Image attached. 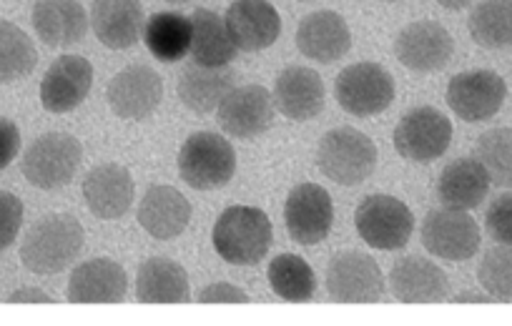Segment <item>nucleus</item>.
<instances>
[{
    "label": "nucleus",
    "mask_w": 512,
    "mask_h": 326,
    "mask_svg": "<svg viewBox=\"0 0 512 326\" xmlns=\"http://www.w3.org/2000/svg\"><path fill=\"white\" fill-rule=\"evenodd\" d=\"M83 249V226L71 214H48L28 229L21 261L33 274H61Z\"/></svg>",
    "instance_id": "f257e3e1"
},
{
    "label": "nucleus",
    "mask_w": 512,
    "mask_h": 326,
    "mask_svg": "<svg viewBox=\"0 0 512 326\" xmlns=\"http://www.w3.org/2000/svg\"><path fill=\"white\" fill-rule=\"evenodd\" d=\"M455 301H490V294L482 296V294H460Z\"/></svg>",
    "instance_id": "79ce46f5"
},
{
    "label": "nucleus",
    "mask_w": 512,
    "mask_h": 326,
    "mask_svg": "<svg viewBox=\"0 0 512 326\" xmlns=\"http://www.w3.org/2000/svg\"><path fill=\"white\" fill-rule=\"evenodd\" d=\"M487 191H490V174L477 158H457L445 166L437 181V199L447 209H477L485 201Z\"/></svg>",
    "instance_id": "a878e982"
},
{
    "label": "nucleus",
    "mask_w": 512,
    "mask_h": 326,
    "mask_svg": "<svg viewBox=\"0 0 512 326\" xmlns=\"http://www.w3.org/2000/svg\"><path fill=\"white\" fill-rule=\"evenodd\" d=\"M269 286L284 301H309L317 294V276L302 256L282 254L269 264Z\"/></svg>",
    "instance_id": "473e14b6"
},
{
    "label": "nucleus",
    "mask_w": 512,
    "mask_h": 326,
    "mask_svg": "<svg viewBox=\"0 0 512 326\" xmlns=\"http://www.w3.org/2000/svg\"><path fill=\"white\" fill-rule=\"evenodd\" d=\"M470 36L487 51L512 46V0H482L470 13Z\"/></svg>",
    "instance_id": "7c9ffc66"
},
{
    "label": "nucleus",
    "mask_w": 512,
    "mask_h": 326,
    "mask_svg": "<svg viewBox=\"0 0 512 326\" xmlns=\"http://www.w3.org/2000/svg\"><path fill=\"white\" fill-rule=\"evenodd\" d=\"M108 106L123 121H144L164 98V81L149 66H128L108 83Z\"/></svg>",
    "instance_id": "f8f14e48"
},
{
    "label": "nucleus",
    "mask_w": 512,
    "mask_h": 326,
    "mask_svg": "<svg viewBox=\"0 0 512 326\" xmlns=\"http://www.w3.org/2000/svg\"><path fill=\"white\" fill-rule=\"evenodd\" d=\"M384 3H392V0H384Z\"/></svg>",
    "instance_id": "c03bdc74"
},
{
    "label": "nucleus",
    "mask_w": 512,
    "mask_h": 326,
    "mask_svg": "<svg viewBox=\"0 0 512 326\" xmlns=\"http://www.w3.org/2000/svg\"><path fill=\"white\" fill-rule=\"evenodd\" d=\"M199 301H204V304H216V301H219V304H246L249 296H246L241 289H236V286L226 284V281H219V284L206 286V289L199 294Z\"/></svg>",
    "instance_id": "58836bf2"
},
{
    "label": "nucleus",
    "mask_w": 512,
    "mask_h": 326,
    "mask_svg": "<svg viewBox=\"0 0 512 326\" xmlns=\"http://www.w3.org/2000/svg\"><path fill=\"white\" fill-rule=\"evenodd\" d=\"M224 23L236 51L244 53L264 51L282 36V18L269 0H234Z\"/></svg>",
    "instance_id": "2eb2a0df"
},
{
    "label": "nucleus",
    "mask_w": 512,
    "mask_h": 326,
    "mask_svg": "<svg viewBox=\"0 0 512 326\" xmlns=\"http://www.w3.org/2000/svg\"><path fill=\"white\" fill-rule=\"evenodd\" d=\"M352 33L347 21L334 11L309 13L297 28V48L307 58L319 63H334L347 56Z\"/></svg>",
    "instance_id": "4be33fe9"
},
{
    "label": "nucleus",
    "mask_w": 512,
    "mask_h": 326,
    "mask_svg": "<svg viewBox=\"0 0 512 326\" xmlns=\"http://www.w3.org/2000/svg\"><path fill=\"white\" fill-rule=\"evenodd\" d=\"M452 123L432 106L415 108L395 128V148L405 161L432 163L450 148Z\"/></svg>",
    "instance_id": "6e6552de"
},
{
    "label": "nucleus",
    "mask_w": 512,
    "mask_h": 326,
    "mask_svg": "<svg viewBox=\"0 0 512 326\" xmlns=\"http://www.w3.org/2000/svg\"><path fill=\"white\" fill-rule=\"evenodd\" d=\"M128 291V276L111 259H93L76 266L68 279L66 296L73 304H116Z\"/></svg>",
    "instance_id": "aec40b11"
},
{
    "label": "nucleus",
    "mask_w": 512,
    "mask_h": 326,
    "mask_svg": "<svg viewBox=\"0 0 512 326\" xmlns=\"http://www.w3.org/2000/svg\"><path fill=\"white\" fill-rule=\"evenodd\" d=\"M477 161L485 166L490 181L497 186H512V128H492L477 141Z\"/></svg>",
    "instance_id": "72a5a7b5"
},
{
    "label": "nucleus",
    "mask_w": 512,
    "mask_h": 326,
    "mask_svg": "<svg viewBox=\"0 0 512 326\" xmlns=\"http://www.w3.org/2000/svg\"><path fill=\"white\" fill-rule=\"evenodd\" d=\"M327 291L342 304H372L384 294L382 269L372 256L342 251L329 261Z\"/></svg>",
    "instance_id": "9d476101"
},
{
    "label": "nucleus",
    "mask_w": 512,
    "mask_h": 326,
    "mask_svg": "<svg viewBox=\"0 0 512 326\" xmlns=\"http://www.w3.org/2000/svg\"><path fill=\"white\" fill-rule=\"evenodd\" d=\"M136 296L144 304H181L189 299V276L171 259H149L141 264Z\"/></svg>",
    "instance_id": "cd10ccee"
},
{
    "label": "nucleus",
    "mask_w": 512,
    "mask_h": 326,
    "mask_svg": "<svg viewBox=\"0 0 512 326\" xmlns=\"http://www.w3.org/2000/svg\"><path fill=\"white\" fill-rule=\"evenodd\" d=\"M317 166L334 184L357 186L377 169V146L357 128H334L319 141Z\"/></svg>",
    "instance_id": "7ed1b4c3"
},
{
    "label": "nucleus",
    "mask_w": 512,
    "mask_h": 326,
    "mask_svg": "<svg viewBox=\"0 0 512 326\" xmlns=\"http://www.w3.org/2000/svg\"><path fill=\"white\" fill-rule=\"evenodd\" d=\"M166 3H189V0H166Z\"/></svg>",
    "instance_id": "37998d69"
},
{
    "label": "nucleus",
    "mask_w": 512,
    "mask_h": 326,
    "mask_svg": "<svg viewBox=\"0 0 512 326\" xmlns=\"http://www.w3.org/2000/svg\"><path fill=\"white\" fill-rule=\"evenodd\" d=\"M236 171L234 146L211 131L191 133L179 151V174L191 189H221Z\"/></svg>",
    "instance_id": "39448f33"
},
{
    "label": "nucleus",
    "mask_w": 512,
    "mask_h": 326,
    "mask_svg": "<svg viewBox=\"0 0 512 326\" xmlns=\"http://www.w3.org/2000/svg\"><path fill=\"white\" fill-rule=\"evenodd\" d=\"M354 224H357V231L364 244L382 251L402 249L410 241L412 231H415L412 211L400 199L387 194L367 196L357 206Z\"/></svg>",
    "instance_id": "0eeeda50"
},
{
    "label": "nucleus",
    "mask_w": 512,
    "mask_h": 326,
    "mask_svg": "<svg viewBox=\"0 0 512 326\" xmlns=\"http://www.w3.org/2000/svg\"><path fill=\"white\" fill-rule=\"evenodd\" d=\"M21 151V131L13 121L0 118V171L8 169Z\"/></svg>",
    "instance_id": "4c0bfd02"
},
{
    "label": "nucleus",
    "mask_w": 512,
    "mask_h": 326,
    "mask_svg": "<svg viewBox=\"0 0 512 326\" xmlns=\"http://www.w3.org/2000/svg\"><path fill=\"white\" fill-rule=\"evenodd\" d=\"M219 126L234 138H256L274 121V96L264 86L234 88L216 108Z\"/></svg>",
    "instance_id": "dca6fc26"
},
{
    "label": "nucleus",
    "mask_w": 512,
    "mask_h": 326,
    "mask_svg": "<svg viewBox=\"0 0 512 326\" xmlns=\"http://www.w3.org/2000/svg\"><path fill=\"white\" fill-rule=\"evenodd\" d=\"M191 26H194V36H191L194 63L216 68L229 66V61H234L236 46L219 13L209 11V8H196L191 16Z\"/></svg>",
    "instance_id": "c85d7f7f"
},
{
    "label": "nucleus",
    "mask_w": 512,
    "mask_h": 326,
    "mask_svg": "<svg viewBox=\"0 0 512 326\" xmlns=\"http://www.w3.org/2000/svg\"><path fill=\"white\" fill-rule=\"evenodd\" d=\"M507 98V86L495 71L457 73L447 86V106L457 118L467 123H480L495 116Z\"/></svg>",
    "instance_id": "9b49d317"
},
{
    "label": "nucleus",
    "mask_w": 512,
    "mask_h": 326,
    "mask_svg": "<svg viewBox=\"0 0 512 326\" xmlns=\"http://www.w3.org/2000/svg\"><path fill=\"white\" fill-rule=\"evenodd\" d=\"M83 199L98 219H121L134 204V179L118 163H101L88 171Z\"/></svg>",
    "instance_id": "a211bd4d"
},
{
    "label": "nucleus",
    "mask_w": 512,
    "mask_h": 326,
    "mask_svg": "<svg viewBox=\"0 0 512 326\" xmlns=\"http://www.w3.org/2000/svg\"><path fill=\"white\" fill-rule=\"evenodd\" d=\"M191 221V204L174 186H154L139 204V224L149 236L169 241L184 234Z\"/></svg>",
    "instance_id": "5701e85b"
},
{
    "label": "nucleus",
    "mask_w": 512,
    "mask_h": 326,
    "mask_svg": "<svg viewBox=\"0 0 512 326\" xmlns=\"http://www.w3.org/2000/svg\"><path fill=\"white\" fill-rule=\"evenodd\" d=\"M23 226V201L11 191H0V251L16 244Z\"/></svg>",
    "instance_id": "c9c22d12"
},
{
    "label": "nucleus",
    "mask_w": 512,
    "mask_h": 326,
    "mask_svg": "<svg viewBox=\"0 0 512 326\" xmlns=\"http://www.w3.org/2000/svg\"><path fill=\"white\" fill-rule=\"evenodd\" d=\"M487 234L500 244L512 246V194L500 196L487 209Z\"/></svg>",
    "instance_id": "e433bc0d"
},
{
    "label": "nucleus",
    "mask_w": 512,
    "mask_h": 326,
    "mask_svg": "<svg viewBox=\"0 0 512 326\" xmlns=\"http://www.w3.org/2000/svg\"><path fill=\"white\" fill-rule=\"evenodd\" d=\"M236 73L226 66H199L191 63L179 78V98L189 111L211 113L234 91Z\"/></svg>",
    "instance_id": "bb28decb"
},
{
    "label": "nucleus",
    "mask_w": 512,
    "mask_h": 326,
    "mask_svg": "<svg viewBox=\"0 0 512 326\" xmlns=\"http://www.w3.org/2000/svg\"><path fill=\"white\" fill-rule=\"evenodd\" d=\"M93 83V66L83 56H61L41 81V103L48 113H68L86 101Z\"/></svg>",
    "instance_id": "f3484780"
},
{
    "label": "nucleus",
    "mask_w": 512,
    "mask_h": 326,
    "mask_svg": "<svg viewBox=\"0 0 512 326\" xmlns=\"http://www.w3.org/2000/svg\"><path fill=\"white\" fill-rule=\"evenodd\" d=\"M442 8H447V11H460V8L470 6L472 0H437Z\"/></svg>",
    "instance_id": "a19ab883"
},
{
    "label": "nucleus",
    "mask_w": 512,
    "mask_h": 326,
    "mask_svg": "<svg viewBox=\"0 0 512 326\" xmlns=\"http://www.w3.org/2000/svg\"><path fill=\"white\" fill-rule=\"evenodd\" d=\"M477 279L492 299L512 301V246L502 244L487 251L477 269Z\"/></svg>",
    "instance_id": "f704fd0d"
},
{
    "label": "nucleus",
    "mask_w": 512,
    "mask_h": 326,
    "mask_svg": "<svg viewBox=\"0 0 512 326\" xmlns=\"http://www.w3.org/2000/svg\"><path fill=\"white\" fill-rule=\"evenodd\" d=\"M91 26L103 46L126 51L144 33V6L141 0H93Z\"/></svg>",
    "instance_id": "6ab92c4d"
},
{
    "label": "nucleus",
    "mask_w": 512,
    "mask_h": 326,
    "mask_svg": "<svg viewBox=\"0 0 512 326\" xmlns=\"http://www.w3.org/2000/svg\"><path fill=\"white\" fill-rule=\"evenodd\" d=\"M334 206L327 189L317 184H299L284 206V224L292 241L302 246H317L332 231Z\"/></svg>",
    "instance_id": "ddd939ff"
},
{
    "label": "nucleus",
    "mask_w": 512,
    "mask_h": 326,
    "mask_svg": "<svg viewBox=\"0 0 512 326\" xmlns=\"http://www.w3.org/2000/svg\"><path fill=\"white\" fill-rule=\"evenodd\" d=\"M33 28L46 46L66 48L83 41L88 31V16L78 0H36Z\"/></svg>",
    "instance_id": "b1692460"
},
{
    "label": "nucleus",
    "mask_w": 512,
    "mask_h": 326,
    "mask_svg": "<svg viewBox=\"0 0 512 326\" xmlns=\"http://www.w3.org/2000/svg\"><path fill=\"white\" fill-rule=\"evenodd\" d=\"M8 301H13V304H18V301H38V304H48L51 296L41 289H18L8 296Z\"/></svg>",
    "instance_id": "ea45409f"
},
{
    "label": "nucleus",
    "mask_w": 512,
    "mask_h": 326,
    "mask_svg": "<svg viewBox=\"0 0 512 326\" xmlns=\"http://www.w3.org/2000/svg\"><path fill=\"white\" fill-rule=\"evenodd\" d=\"M392 294L405 304H432L447 296V274L432 261L420 256H407L397 261L390 274Z\"/></svg>",
    "instance_id": "393cba45"
},
{
    "label": "nucleus",
    "mask_w": 512,
    "mask_h": 326,
    "mask_svg": "<svg viewBox=\"0 0 512 326\" xmlns=\"http://www.w3.org/2000/svg\"><path fill=\"white\" fill-rule=\"evenodd\" d=\"M214 249L234 266H254L269 254L272 246V221L254 206H231L214 226Z\"/></svg>",
    "instance_id": "f03ea898"
},
{
    "label": "nucleus",
    "mask_w": 512,
    "mask_h": 326,
    "mask_svg": "<svg viewBox=\"0 0 512 326\" xmlns=\"http://www.w3.org/2000/svg\"><path fill=\"white\" fill-rule=\"evenodd\" d=\"M274 106L292 121H309L324 108V81L307 66H289L274 83Z\"/></svg>",
    "instance_id": "412c9836"
},
{
    "label": "nucleus",
    "mask_w": 512,
    "mask_h": 326,
    "mask_svg": "<svg viewBox=\"0 0 512 326\" xmlns=\"http://www.w3.org/2000/svg\"><path fill=\"white\" fill-rule=\"evenodd\" d=\"M83 161V146L71 133H43L23 153L21 171L31 186L41 191H56L71 184Z\"/></svg>",
    "instance_id": "20e7f679"
},
{
    "label": "nucleus",
    "mask_w": 512,
    "mask_h": 326,
    "mask_svg": "<svg viewBox=\"0 0 512 326\" xmlns=\"http://www.w3.org/2000/svg\"><path fill=\"white\" fill-rule=\"evenodd\" d=\"M38 63V51L31 36L16 23L0 21V86L31 76Z\"/></svg>",
    "instance_id": "2f4dec72"
},
{
    "label": "nucleus",
    "mask_w": 512,
    "mask_h": 326,
    "mask_svg": "<svg viewBox=\"0 0 512 326\" xmlns=\"http://www.w3.org/2000/svg\"><path fill=\"white\" fill-rule=\"evenodd\" d=\"M334 93L349 116L369 118L387 111L395 101V81L379 63H354L339 73Z\"/></svg>",
    "instance_id": "423d86ee"
},
{
    "label": "nucleus",
    "mask_w": 512,
    "mask_h": 326,
    "mask_svg": "<svg viewBox=\"0 0 512 326\" xmlns=\"http://www.w3.org/2000/svg\"><path fill=\"white\" fill-rule=\"evenodd\" d=\"M191 36V18L181 13H154L144 26L146 48L156 61L164 63L181 61L186 53H191Z\"/></svg>",
    "instance_id": "c756f323"
},
{
    "label": "nucleus",
    "mask_w": 512,
    "mask_h": 326,
    "mask_svg": "<svg viewBox=\"0 0 512 326\" xmlns=\"http://www.w3.org/2000/svg\"><path fill=\"white\" fill-rule=\"evenodd\" d=\"M422 246L445 261H467L480 249V229L467 211L435 209L422 221Z\"/></svg>",
    "instance_id": "1a4fd4ad"
},
{
    "label": "nucleus",
    "mask_w": 512,
    "mask_h": 326,
    "mask_svg": "<svg viewBox=\"0 0 512 326\" xmlns=\"http://www.w3.org/2000/svg\"><path fill=\"white\" fill-rule=\"evenodd\" d=\"M455 41L445 26L435 21H415L400 31L395 41V56L405 68L417 73L440 71L450 63Z\"/></svg>",
    "instance_id": "4468645a"
}]
</instances>
